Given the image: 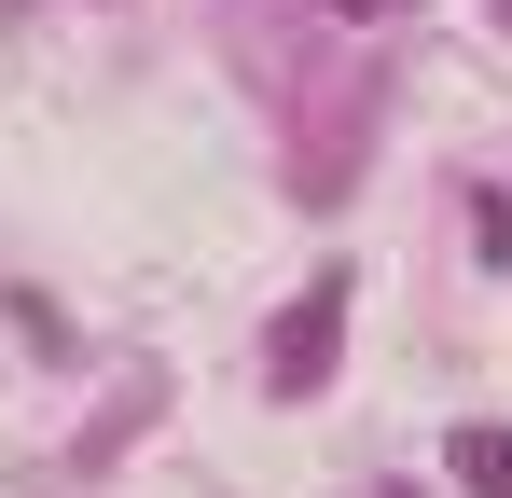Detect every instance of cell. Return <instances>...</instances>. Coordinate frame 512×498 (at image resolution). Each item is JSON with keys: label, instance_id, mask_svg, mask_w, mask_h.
<instances>
[{"label": "cell", "instance_id": "obj_1", "mask_svg": "<svg viewBox=\"0 0 512 498\" xmlns=\"http://www.w3.org/2000/svg\"><path fill=\"white\" fill-rule=\"evenodd\" d=\"M457 471H471V498H512V429H457Z\"/></svg>", "mask_w": 512, "mask_h": 498}, {"label": "cell", "instance_id": "obj_2", "mask_svg": "<svg viewBox=\"0 0 512 498\" xmlns=\"http://www.w3.org/2000/svg\"><path fill=\"white\" fill-rule=\"evenodd\" d=\"M333 14H346V28H360V14H388V0H333Z\"/></svg>", "mask_w": 512, "mask_h": 498}]
</instances>
